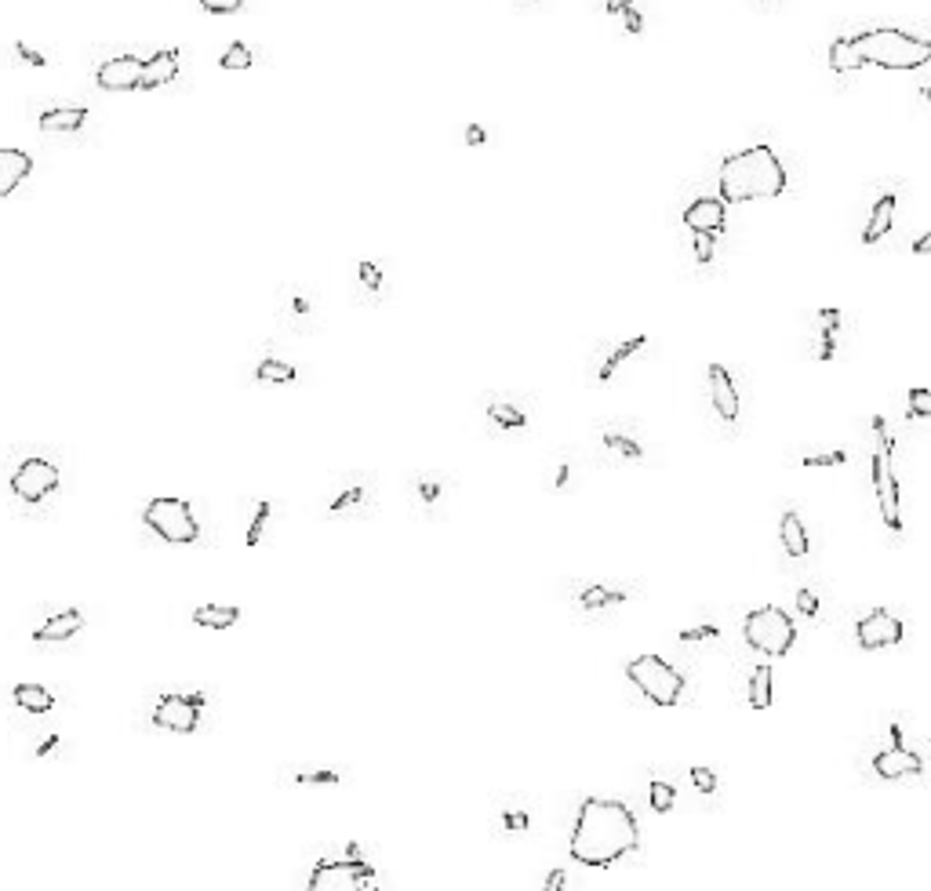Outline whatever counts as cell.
<instances>
[{"instance_id": "obj_1", "label": "cell", "mask_w": 931, "mask_h": 891, "mask_svg": "<svg viewBox=\"0 0 931 891\" xmlns=\"http://www.w3.org/2000/svg\"><path fill=\"white\" fill-rule=\"evenodd\" d=\"M641 847V823L637 815L615 797H586L578 804L575 830L568 840L571 859L582 866H611Z\"/></svg>"}, {"instance_id": "obj_2", "label": "cell", "mask_w": 931, "mask_h": 891, "mask_svg": "<svg viewBox=\"0 0 931 891\" xmlns=\"http://www.w3.org/2000/svg\"><path fill=\"white\" fill-rule=\"evenodd\" d=\"M786 193V164L771 146H746L720 164V201L750 204Z\"/></svg>"}, {"instance_id": "obj_3", "label": "cell", "mask_w": 931, "mask_h": 891, "mask_svg": "<svg viewBox=\"0 0 931 891\" xmlns=\"http://www.w3.org/2000/svg\"><path fill=\"white\" fill-rule=\"evenodd\" d=\"M851 44H855L866 66H880V69H920L931 59V44L924 36L891 29V26L863 29L859 36H851Z\"/></svg>"}, {"instance_id": "obj_4", "label": "cell", "mask_w": 931, "mask_h": 891, "mask_svg": "<svg viewBox=\"0 0 931 891\" xmlns=\"http://www.w3.org/2000/svg\"><path fill=\"white\" fill-rule=\"evenodd\" d=\"M626 677L641 688V695L651 703V706H677L680 695H684V677L673 663H666L663 655H641V658H630L626 663Z\"/></svg>"}, {"instance_id": "obj_5", "label": "cell", "mask_w": 931, "mask_h": 891, "mask_svg": "<svg viewBox=\"0 0 931 891\" xmlns=\"http://www.w3.org/2000/svg\"><path fill=\"white\" fill-rule=\"evenodd\" d=\"M743 637L753 651L760 655H786L797 640V626H793V615L779 604H764V608H753L743 623Z\"/></svg>"}, {"instance_id": "obj_6", "label": "cell", "mask_w": 931, "mask_h": 891, "mask_svg": "<svg viewBox=\"0 0 931 891\" xmlns=\"http://www.w3.org/2000/svg\"><path fill=\"white\" fill-rule=\"evenodd\" d=\"M142 521L157 531L164 542H175V546H189V542L201 538V524L193 517L189 502L186 498H175V495H157L146 502V513Z\"/></svg>"}, {"instance_id": "obj_7", "label": "cell", "mask_w": 931, "mask_h": 891, "mask_svg": "<svg viewBox=\"0 0 931 891\" xmlns=\"http://www.w3.org/2000/svg\"><path fill=\"white\" fill-rule=\"evenodd\" d=\"M306 891H378V877H375V866L357 855L324 859L309 873Z\"/></svg>"}, {"instance_id": "obj_8", "label": "cell", "mask_w": 931, "mask_h": 891, "mask_svg": "<svg viewBox=\"0 0 931 891\" xmlns=\"http://www.w3.org/2000/svg\"><path fill=\"white\" fill-rule=\"evenodd\" d=\"M204 691H168L157 699L153 706V724L157 728H168V731H179V735H189L197 731L201 717H204Z\"/></svg>"}, {"instance_id": "obj_9", "label": "cell", "mask_w": 931, "mask_h": 891, "mask_svg": "<svg viewBox=\"0 0 931 891\" xmlns=\"http://www.w3.org/2000/svg\"><path fill=\"white\" fill-rule=\"evenodd\" d=\"M59 488V466L41 455L26 458L22 466L12 473V491L22 498V502H44L52 491Z\"/></svg>"}, {"instance_id": "obj_10", "label": "cell", "mask_w": 931, "mask_h": 891, "mask_svg": "<svg viewBox=\"0 0 931 891\" xmlns=\"http://www.w3.org/2000/svg\"><path fill=\"white\" fill-rule=\"evenodd\" d=\"M855 640L866 651H880V648H895L903 640V618L887 608H873L870 615L859 618L855 626Z\"/></svg>"}, {"instance_id": "obj_11", "label": "cell", "mask_w": 931, "mask_h": 891, "mask_svg": "<svg viewBox=\"0 0 931 891\" xmlns=\"http://www.w3.org/2000/svg\"><path fill=\"white\" fill-rule=\"evenodd\" d=\"M873 488H877V502H880V517L887 524L891 535L903 531V513H899V481L891 473V455L873 451Z\"/></svg>"}, {"instance_id": "obj_12", "label": "cell", "mask_w": 931, "mask_h": 891, "mask_svg": "<svg viewBox=\"0 0 931 891\" xmlns=\"http://www.w3.org/2000/svg\"><path fill=\"white\" fill-rule=\"evenodd\" d=\"M139 76H142V59L121 55V59H109L99 66L95 84L102 91H139Z\"/></svg>"}, {"instance_id": "obj_13", "label": "cell", "mask_w": 931, "mask_h": 891, "mask_svg": "<svg viewBox=\"0 0 931 891\" xmlns=\"http://www.w3.org/2000/svg\"><path fill=\"white\" fill-rule=\"evenodd\" d=\"M873 771L880 779H903V775H924V757L913 753L910 746L895 743V746H884L880 753H873Z\"/></svg>"}, {"instance_id": "obj_14", "label": "cell", "mask_w": 931, "mask_h": 891, "mask_svg": "<svg viewBox=\"0 0 931 891\" xmlns=\"http://www.w3.org/2000/svg\"><path fill=\"white\" fill-rule=\"evenodd\" d=\"M724 222H728V208H724L720 197H698V201H691V204L684 208V226L691 229V234H710V237H717L720 229H724Z\"/></svg>"}, {"instance_id": "obj_15", "label": "cell", "mask_w": 931, "mask_h": 891, "mask_svg": "<svg viewBox=\"0 0 931 891\" xmlns=\"http://www.w3.org/2000/svg\"><path fill=\"white\" fill-rule=\"evenodd\" d=\"M710 397H713V408L724 422H735L739 418V390H735V378L724 364H710Z\"/></svg>"}, {"instance_id": "obj_16", "label": "cell", "mask_w": 931, "mask_h": 891, "mask_svg": "<svg viewBox=\"0 0 931 891\" xmlns=\"http://www.w3.org/2000/svg\"><path fill=\"white\" fill-rule=\"evenodd\" d=\"M179 76V52L175 48H164L157 52L153 59H142V76H139V91H153V88H164Z\"/></svg>"}, {"instance_id": "obj_17", "label": "cell", "mask_w": 931, "mask_h": 891, "mask_svg": "<svg viewBox=\"0 0 931 891\" xmlns=\"http://www.w3.org/2000/svg\"><path fill=\"white\" fill-rule=\"evenodd\" d=\"M33 171V157L15 146H0V197H12V193L26 182Z\"/></svg>"}, {"instance_id": "obj_18", "label": "cell", "mask_w": 931, "mask_h": 891, "mask_svg": "<svg viewBox=\"0 0 931 891\" xmlns=\"http://www.w3.org/2000/svg\"><path fill=\"white\" fill-rule=\"evenodd\" d=\"M76 630H84V615L76 608H69V611L52 615L41 630H33V640L36 644H59V640H69Z\"/></svg>"}, {"instance_id": "obj_19", "label": "cell", "mask_w": 931, "mask_h": 891, "mask_svg": "<svg viewBox=\"0 0 931 891\" xmlns=\"http://www.w3.org/2000/svg\"><path fill=\"white\" fill-rule=\"evenodd\" d=\"M895 204H899L895 193H884V197L873 204L870 222H866V229H863V244L873 248L877 241H884V237L891 234V222H895Z\"/></svg>"}, {"instance_id": "obj_20", "label": "cell", "mask_w": 931, "mask_h": 891, "mask_svg": "<svg viewBox=\"0 0 931 891\" xmlns=\"http://www.w3.org/2000/svg\"><path fill=\"white\" fill-rule=\"evenodd\" d=\"M779 538H783V550H786L790 557H808L811 538H808V528H804L800 513H793V510L783 513V521H779Z\"/></svg>"}, {"instance_id": "obj_21", "label": "cell", "mask_w": 931, "mask_h": 891, "mask_svg": "<svg viewBox=\"0 0 931 891\" xmlns=\"http://www.w3.org/2000/svg\"><path fill=\"white\" fill-rule=\"evenodd\" d=\"M193 623L204 626V630H229V626L241 623V608H233V604H201L197 611H193Z\"/></svg>"}, {"instance_id": "obj_22", "label": "cell", "mask_w": 931, "mask_h": 891, "mask_svg": "<svg viewBox=\"0 0 931 891\" xmlns=\"http://www.w3.org/2000/svg\"><path fill=\"white\" fill-rule=\"evenodd\" d=\"M12 699H15V706L26 710V713H48V710L55 706V695H52L48 688H41V684H15Z\"/></svg>"}, {"instance_id": "obj_23", "label": "cell", "mask_w": 931, "mask_h": 891, "mask_svg": "<svg viewBox=\"0 0 931 891\" xmlns=\"http://www.w3.org/2000/svg\"><path fill=\"white\" fill-rule=\"evenodd\" d=\"M84 121H88L84 106H59V109H48L41 117V131H76Z\"/></svg>"}, {"instance_id": "obj_24", "label": "cell", "mask_w": 931, "mask_h": 891, "mask_svg": "<svg viewBox=\"0 0 931 891\" xmlns=\"http://www.w3.org/2000/svg\"><path fill=\"white\" fill-rule=\"evenodd\" d=\"M746 699H750L753 710H768V706H771V699H775V673H771L768 663L757 666V670L750 673V691H746Z\"/></svg>"}, {"instance_id": "obj_25", "label": "cell", "mask_w": 931, "mask_h": 891, "mask_svg": "<svg viewBox=\"0 0 931 891\" xmlns=\"http://www.w3.org/2000/svg\"><path fill=\"white\" fill-rule=\"evenodd\" d=\"M863 55L855 52V44H851V36H837V41L830 44V69L833 73H855L863 69Z\"/></svg>"}, {"instance_id": "obj_26", "label": "cell", "mask_w": 931, "mask_h": 891, "mask_svg": "<svg viewBox=\"0 0 931 891\" xmlns=\"http://www.w3.org/2000/svg\"><path fill=\"white\" fill-rule=\"evenodd\" d=\"M644 346H648V338H644V335H641V338H626V342H618L615 350L608 354V361L601 364L597 378H601V382H611V375L618 371V364H626V361H630L633 354H641V350H644Z\"/></svg>"}, {"instance_id": "obj_27", "label": "cell", "mask_w": 931, "mask_h": 891, "mask_svg": "<svg viewBox=\"0 0 931 891\" xmlns=\"http://www.w3.org/2000/svg\"><path fill=\"white\" fill-rule=\"evenodd\" d=\"M495 826L502 833H528L531 830V811L524 804H498V815H495Z\"/></svg>"}, {"instance_id": "obj_28", "label": "cell", "mask_w": 931, "mask_h": 891, "mask_svg": "<svg viewBox=\"0 0 931 891\" xmlns=\"http://www.w3.org/2000/svg\"><path fill=\"white\" fill-rule=\"evenodd\" d=\"M488 418L498 426V430H524V426H528L524 408H517V404H510V401H495V404H488Z\"/></svg>"}, {"instance_id": "obj_29", "label": "cell", "mask_w": 931, "mask_h": 891, "mask_svg": "<svg viewBox=\"0 0 931 891\" xmlns=\"http://www.w3.org/2000/svg\"><path fill=\"white\" fill-rule=\"evenodd\" d=\"M618 601H626V597L618 593V590H611V586H601V583H593V586H586V590L578 593L582 611H601V608H611V604H618Z\"/></svg>"}, {"instance_id": "obj_30", "label": "cell", "mask_w": 931, "mask_h": 891, "mask_svg": "<svg viewBox=\"0 0 931 891\" xmlns=\"http://www.w3.org/2000/svg\"><path fill=\"white\" fill-rule=\"evenodd\" d=\"M255 375H259L262 382H295V368H291L288 361H277V357H266V361H259Z\"/></svg>"}, {"instance_id": "obj_31", "label": "cell", "mask_w": 931, "mask_h": 891, "mask_svg": "<svg viewBox=\"0 0 931 891\" xmlns=\"http://www.w3.org/2000/svg\"><path fill=\"white\" fill-rule=\"evenodd\" d=\"M648 800H651V807L658 811V815H666V811L673 807V800H677L673 783H666V779H651V786H648Z\"/></svg>"}, {"instance_id": "obj_32", "label": "cell", "mask_w": 931, "mask_h": 891, "mask_svg": "<svg viewBox=\"0 0 931 891\" xmlns=\"http://www.w3.org/2000/svg\"><path fill=\"white\" fill-rule=\"evenodd\" d=\"M604 448L608 451H615V455H623V458H641L644 455V448H641V441H633V437H626V434H604Z\"/></svg>"}, {"instance_id": "obj_33", "label": "cell", "mask_w": 931, "mask_h": 891, "mask_svg": "<svg viewBox=\"0 0 931 891\" xmlns=\"http://www.w3.org/2000/svg\"><path fill=\"white\" fill-rule=\"evenodd\" d=\"M251 48L248 44H241V41H233L226 52H222V59H219V66L222 69H251Z\"/></svg>"}, {"instance_id": "obj_34", "label": "cell", "mask_w": 931, "mask_h": 891, "mask_svg": "<svg viewBox=\"0 0 931 891\" xmlns=\"http://www.w3.org/2000/svg\"><path fill=\"white\" fill-rule=\"evenodd\" d=\"M269 510H274V506H269V502H266V498H262V502H255V513H251V524H248V535H244V538H248V546H251V550H255V546H259V542H262V531H266V521H269Z\"/></svg>"}, {"instance_id": "obj_35", "label": "cell", "mask_w": 931, "mask_h": 891, "mask_svg": "<svg viewBox=\"0 0 931 891\" xmlns=\"http://www.w3.org/2000/svg\"><path fill=\"white\" fill-rule=\"evenodd\" d=\"M368 498V491H364V484H354V488H346L338 498H331V513H346V510H354V506H361V502Z\"/></svg>"}, {"instance_id": "obj_36", "label": "cell", "mask_w": 931, "mask_h": 891, "mask_svg": "<svg viewBox=\"0 0 931 891\" xmlns=\"http://www.w3.org/2000/svg\"><path fill=\"white\" fill-rule=\"evenodd\" d=\"M906 415L910 418H927L931 415V390H924V386H917V390H910V397H906Z\"/></svg>"}, {"instance_id": "obj_37", "label": "cell", "mask_w": 931, "mask_h": 891, "mask_svg": "<svg viewBox=\"0 0 931 891\" xmlns=\"http://www.w3.org/2000/svg\"><path fill=\"white\" fill-rule=\"evenodd\" d=\"M295 786H335L338 775L335 771H291Z\"/></svg>"}, {"instance_id": "obj_38", "label": "cell", "mask_w": 931, "mask_h": 891, "mask_svg": "<svg viewBox=\"0 0 931 891\" xmlns=\"http://www.w3.org/2000/svg\"><path fill=\"white\" fill-rule=\"evenodd\" d=\"M840 324H844L840 309H819V335H833V338H837Z\"/></svg>"}, {"instance_id": "obj_39", "label": "cell", "mask_w": 931, "mask_h": 891, "mask_svg": "<svg viewBox=\"0 0 931 891\" xmlns=\"http://www.w3.org/2000/svg\"><path fill=\"white\" fill-rule=\"evenodd\" d=\"M804 466H844L847 451H826V455H804Z\"/></svg>"}, {"instance_id": "obj_40", "label": "cell", "mask_w": 931, "mask_h": 891, "mask_svg": "<svg viewBox=\"0 0 931 891\" xmlns=\"http://www.w3.org/2000/svg\"><path fill=\"white\" fill-rule=\"evenodd\" d=\"M357 277H361V284H364L368 291H378V288H382V274H378L375 262H361V266H357Z\"/></svg>"}, {"instance_id": "obj_41", "label": "cell", "mask_w": 931, "mask_h": 891, "mask_svg": "<svg viewBox=\"0 0 931 891\" xmlns=\"http://www.w3.org/2000/svg\"><path fill=\"white\" fill-rule=\"evenodd\" d=\"M691 783H695V790H703V793H717V775L710 768H691Z\"/></svg>"}, {"instance_id": "obj_42", "label": "cell", "mask_w": 931, "mask_h": 891, "mask_svg": "<svg viewBox=\"0 0 931 891\" xmlns=\"http://www.w3.org/2000/svg\"><path fill=\"white\" fill-rule=\"evenodd\" d=\"M695 262L698 266H706V262H713V237L710 234H695Z\"/></svg>"}, {"instance_id": "obj_43", "label": "cell", "mask_w": 931, "mask_h": 891, "mask_svg": "<svg viewBox=\"0 0 931 891\" xmlns=\"http://www.w3.org/2000/svg\"><path fill=\"white\" fill-rule=\"evenodd\" d=\"M797 608H800L808 618H815V615H819V593H815V590H808V586H804V590H797Z\"/></svg>"}, {"instance_id": "obj_44", "label": "cell", "mask_w": 931, "mask_h": 891, "mask_svg": "<svg viewBox=\"0 0 931 891\" xmlns=\"http://www.w3.org/2000/svg\"><path fill=\"white\" fill-rule=\"evenodd\" d=\"M244 4V0H201V8L211 12V15H233Z\"/></svg>"}, {"instance_id": "obj_45", "label": "cell", "mask_w": 931, "mask_h": 891, "mask_svg": "<svg viewBox=\"0 0 931 891\" xmlns=\"http://www.w3.org/2000/svg\"><path fill=\"white\" fill-rule=\"evenodd\" d=\"M717 637H720L717 626H695V630H684V633H680L684 644H695V640H717Z\"/></svg>"}, {"instance_id": "obj_46", "label": "cell", "mask_w": 931, "mask_h": 891, "mask_svg": "<svg viewBox=\"0 0 931 891\" xmlns=\"http://www.w3.org/2000/svg\"><path fill=\"white\" fill-rule=\"evenodd\" d=\"M815 357H819V361H833V357H837V338H833V335H819V342H815Z\"/></svg>"}, {"instance_id": "obj_47", "label": "cell", "mask_w": 931, "mask_h": 891, "mask_svg": "<svg viewBox=\"0 0 931 891\" xmlns=\"http://www.w3.org/2000/svg\"><path fill=\"white\" fill-rule=\"evenodd\" d=\"M418 498L426 502V506H437V498H441V484H437V481H418Z\"/></svg>"}, {"instance_id": "obj_48", "label": "cell", "mask_w": 931, "mask_h": 891, "mask_svg": "<svg viewBox=\"0 0 931 891\" xmlns=\"http://www.w3.org/2000/svg\"><path fill=\"white\" fill-rule=\"evenodd\" d=\"M568 887V873L557 866V870H550L546 873V884H542V891H564Z\"/></svg>"}, {"instance_id": "obj_49", "label": "cell", "mask_w": 931, "mask_h": 891, "mask_svg": "<svg viewBox=\"0 0 931 891\" xmlns=\"http://www.w3.org/2000/svg\"><path fill=\"white\" fill-rule=\"evenodd\" d=\"M623 15H626V33H641V29H644V19H641L637 8H626Z\"/></svg>"}, {"instance_id": "obj_50", "label": "cell", "mask_w": 931, "mask_h": 891, "mask_svg": "<svg viewBox=\"0 0 931 891\" xmlns=\"http://www.w3.org/2000/svg\"><path fill=\"white\" fill-rule=\"evenodd\" d=\"M626 8H637V0H608V4H604L608 15H623Z\"/></svg>"}, {"instance_id": "obj_51", "label": "cell", "mask_w": 931, "mask_h": 891, "mask_svg": "<svg viewBox=\"0 0 931 891\" xmlns=\"http://www.w3.org/2000/svg\"><path fill=\"white\" fill-rule=\"evenodd\" d=\"M15 52H19V55H26V62H29V66H44V55H41V52H33L29 44H15Z\"/></svg>"}, {"instance_id": "obj_52", "label": "cell", "mask_w": 931, "mask_h": 891, "mask_svg": "<svg viewBox=\"0 0 931 891\" xmlns=\"http://www.w3.org/2000/svg\"><path fill=\"white\" fill-rule=\"evenodd\" d=\"M484 139H488V135H484L477 124H470V128H466V142H470V146H484Z\"/></svg>"}, {"instance_id": "obj_53", "label": "cell", "mask_w": 931, "mask_h": 891, "mask_svg": "<svg viewBox=\"0 0 931 891\" xmlns=\"http://www.w3.org/2000/svg\"><path fill=\"white\" fill-rule=\"evenodd\" d=\"M927 244H931V234H920V237H917V244H913V251H917V255H924V251H927Z\"/></svg>"}, {"instance_id": "obj_54", "label": "cell", "mask_w": 931, "mask_h": 891, "mask_svg": "<svg viewBox=\"0 0 931 891\" xmlns=\"http://www.w3.org/2000/svg\"><path fill=\"white\" fill-rule=\"evenodd\" d=\"M55 746H59V735H52V739H48V743H44L41 750H36V757H44V753H52Z\"/></svg>"}, {"instance_id": "obj_55", "label": "cell", "mask_w": 931, "mask_h": 891, "mask_svg": "<svg viewBox=\"0 0 931 891\" xmlns=\"http://www.w3.org/2000/svg\"><path fill=\"white\" fill-rule=\"evenodd\" d=\"M568 477H571V470H568V466H561V470H557V477H553V484H557V488H564V484H568Z\"/></svg>"}]
</instances>
